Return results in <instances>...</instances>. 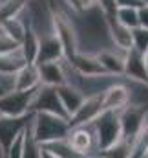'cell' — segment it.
I'll list each match as a JSON object with an SVG mask.
<instances>
[{
	"label": "cell",
	"mask_w": 148,
	"mask_h": 158,
	"mask_svg": "<svg viewBox=\"0 0 148 158\" xmlns=\"http://www.w3.org/2000/svg\"><path fill=\"white\" fill-rule=\"evenodd\" d=\"M145 66H146V72H148V50L145 52Z\"/></svg>",
	"instance_id": "obj_26"
},
{
	"label": "cell",
	"mask_w": 148,
	"mask_h": 158,
	"mask_svg": "<svg viewBox=\"0 0 148 158\" xmlns=\"http://www.w3.org/2000/svg\"><path fill=\"white\" fill-rule=\"evenodd\" d=\"M101 110H103L101 109V94H97V96H86V99L82 101V105L70 116V125H79V123L92 121Z\"/></svg>",
	"instance_id": "obj_11"
},
{
	"label": "cell",
	"mask_w": 148,
	"mask_h": 158,
	"mask_svg": "<svg viewBox=\"0 0 148 158\" xmlns=\"http://www.w3.org/2000/svg\"><path fill=\"white\" fill-rule=\"evenodd\" d=\"M115 20L121 22L123 26L134 30L139 26V19H137V9L135 7H126V6H119L115 11Z\"/></svg>",
	"instance_id": "obj_19"
},
{
	"label": "cell",
	"mask_w": 148,
	"mask_h": 158,
	"mask_svg": "<svg viewBox=\"0 0 148 158\" xmlns=\"http://www.w3.org/2000/svg\"><path fill=\"white\" fill-rule=\"evenodd\" d=\"M29 127H31V134L38 143L49 142V140H59V138H66L68 131H70V119L60 118L57 114H49V112H33L29 119Z\"/></svg>",
	"instance_id": "obj_1"
},
{
	"label": "cell",
	"mask_w": 148,
	"mask_h": 158,
	"mask_svg": "<svg viewBox=\"0 0 148 158\" xmlns=\"http://www.w3.org/2000/svg\"><path fill=\"white\" fill-rule=\"evenodd\" d=\"M37 48H38V35L29 28V26H26L24 37L20 40V50H22V55H24L26 63H35Z\"/></svg>",
	"instance_id": "obj_18"
},
{
	"label": "cell",
	"mask_w": 148,
	"mask_h": 158,
	"mask_svg": "<svg viewBox=\"0 0 148 158\" xmlns=\"http://www.w3.org/2000/svg\"><path fill=\"white\" fill-rule=\"evenodd\" d=\"M132 48H135L143 53L148 50V28L137 26L132 30Z\"/></svg>",
	"instance_id": "obj_20"
},
{
	"label": "cell",
	"mask_w": 148,
	"mask_h": 158,
	"mask_svg": "<svg viewBox=\"0 0 148 158\" xmlns=\"http://www.w3.org/2000/svg\"><path fill=\"white\" fill-rule=\"evenodd\" d=\"M130 103V88L126 77H119L117 81L110 83L101 92V109L103 110H119Z\"/></svg>",
	"instance_id": "obj_6"
},
{
	"label": "cell",
	"mask_w": 148,
	"mask_h": 158,
	"mask_svg": "<svg viewBox=\"0 0 148 158\" xmlns=\"http://www.w3.org/2000/svg\"><path fill=\"white\" fill-rule=\"evenodd\" d=\"M55 88H57V94H59V98L62 101V107L66 109L68 116H72L75 110L82 105V101L86 99V96L82 94V90H79L77 86L70 85V83H62V85H59Z\"/></svg>",
	"instance_id": "obj_12"
},
{
	"label": "cell",
	"mask_w": 148,
	"mask_h": 158,
	"mask_svg": "<svg viewBox=\"0 0 148 158\" xmlns=\"http://www.w3.org/2000/svg\"><path fill=\"white\" fill-rule=\"evenodd\" d=\"M97 6L101 7V11L104 13L106 20L115 19V11H117V0H95Z\"/></svg>",
	"instance_id": "obj_21"
},
{
	"label": "cell",
	"mask_w": 148,
	"mask_h": 158,
	"mask_svg": "<svg viewBox=\"0 0 148 158\" xmlns=\"http://www.w3.org/2000/svg\"><path fill=\"white\" fill-rule=\"evenodd\" d=\"M137 19H139V26L148 28V6L143 4L141 7H137Z\"/></svg>",
	"instance_id": "obj_22"
},
{
	"label": "cell",
	"mask_w": 148,
	"mask_h": 158,
	"mask_svg": "<svg viewBox=\"0 0 148 158\" xmlns=\"http://www.w3.org/2000/svg\"><path fill=\"white\" fill-rule=\"evenodd\" d=\"M29 110L31 112H49V114H57L60 118L70 119L66 109L62 107V101L57 94V88L51 86V85H38L37 92L31 99V105H29Z\"/></svg>",
	"instance_id": "obj_4"
},
{
	"label": "cell",
	"mask_w": 148,
	"mask_h": 158,
	"mask_svg": "<svg viewBox=\"0 0 148 158\" xmlns=\"http://www.w3.org/2000/svg\"><path fill=\"white\" fill-rule=\"evenodd\" d=\"M70 63L77 68V72H80L82 76H97V74H104L106 70L103 68V64L99 63L95 53H82V52H75V55L70 59Z\"/></svg>",
	"instance_id": "obj_13"
},
{
	"label": "cell",
	"mask_w": 148,
	"mask_h": 158,
	"mask_svg": "<svg viewBox=\"0 0 148 158\" xmlns=\"http://www.w3.org/2000/svg\"><path fill=\"white\" fill-rule=\"evenodd\" d=\"M108 31H110V39L113 46L121 48V50H128L132 48V30L123 26L121 22H117L115 19L108 20Z\"/></svg>",
	"instance_id": "obj_16"
},
{
	"label": "cell",
	"mask_w": 148,
	"mask_h": 158,
	"mask_svg": "<svg viewBox=\"0 0 148 158\" xmlns=\"http://www.w3.org/2000/svg\"><path fill=\"white\" fill-rule=\"evenodd\" d=\"M123 76L126 79L148 83V72H146V66H145V53L143 52H139L135 48H128L126 50Z\"/></svg>",
	"instance_id": "obj_9"
},
{
	"label": "cell",
	"mask_w": 148,
	"mask_h": 158,
	"mask_svg": "<svg viewBox=\"0 0 148 158\" xmlns=\"http://www.w3.org/2000/svg\"><path fill=\"white\" fill-rule=\"evenodd\" d=\"M35 92H37V86L28 88V90H17L15 88V90L0 94V114L22 116V114L31 112L29 105H31V99H33Z\"/></svg>",
	"instance_id": "obj_5"
},
{
	"label": "cell",
	"mask_w": 148,
	"mask_h": 158,
	"mask_svg": "<svg viewBox=\"0 0 148 158\" xmlns=\"http://www.w3.org/2000/svg\"><path fill=\"white\" fill-rule=\"evenodd\" d=\"M26 63L20 46L11 50V52H4L0 53V72H7V74H15L22 64Z\"/></svg>",
	"instance_id": "obj_17"
},
{
	"label": "cell",
	"mask_w": 148,
	"mask_h": 158,
	"mask_svg": "<svg viewBox=\"0 0 148 158\" xmlns=\"http://www.w3.org/2000/svg\"><path fill=\"white\" fill-rule=\"evenodd\" d=\"M64 59V57H62ZM60 59V61H62ZM60 61H48V63H40L38 66V76L42 85H51V86H59L62 83H66L64 77V70H62V63Z\"/></svg>",
	"instance_id": "obj_14"
},
{
	"label": "cell",
	"mask_w": 148,
	"mask_h": 158,
	"mask_svg": "<svg viewBox=\"0 0 148 158\" xmlns=\"http://www.w3.org/2000/svg\"><path fill=\"white\" fill-rule=\"evenodd\" d=\"M33 112L22 114V116H6L0 114V149L6 156L7 147L11 145V142L24 131V127L28 125V121L31 118Z\"/></svg>",
	"instance_id": "obj_7"
},
{
	"label": "cell",
	"mask_w": 148,
	"mask_h": 158,
	"mask_svg": "<svg viewBox=\"0 0 148 158\" xmlns=\"http://www.w3.org/2000/svg\"><path fill=\"white\" fill-rule=\"evenodd\" d=\"M92 125L95 129L97 136V156L123 140L121 132V121H119V110H101L92 119Z\"/></svg>",
	"instance_id": "obj_2"
},
{
	"label": "cell",
	"mask_w": 148,
	"mask_h": 158,
	"mask_svg": "<svg viewBox=\"0 0 148 158\" xmlns=\"http://www.w3.org/2000/svg\"><path fill=\"white\" fill-rule=\"evenodd\" d=\"M66 142L77 156H97V136L92 121L72 125L66 134Z\"/></svg>",
	"instance_id": "obj_3"
},
{
	"label": "cell",
	"mask_w": 148,
	"mask_h": 158,
	"mask_svg": "<svg viewBox=\"0 0 148 158\" xmlns=\"http://www.w3.org/2000/svg\"><path fill=\"white\" fill-rule=\"evenodd\" d=\"M0 156H4V153H2V149H0Z\"/></svg>",
	"instance_id": "obj_27"
},
{
	"label": "cell",
	"mask_w": 148,
	"mask_h": 158,
	"mask_svg": "<svg viewBox=\"0 0 148 158\" xmlns=\"http://www.w3.org/2000/svg\"><path fill=\"white\" fill-rule=\"evenodd\" d=\"M72 9H75V11H79V0H64Z\"/></svg>",
	"instance_id": "obj_24"
},
{
	"label": "cell",
	"mask_w": 148,
	"mask_h": 158,
	"mask_svg": "<svg viewBox=\"0 0 148 158\" xmlns=\"http://www.w3.org/2000/svg\"><path fill=\"white\" fill-rule=\"evenodd\" d=\"M62 57H64V48H62V42H60L59 35L55 31L38 37V48H37V55H35V64L48 63V61H60Z\"/></svg>",
	"instance_id": "obj_8"
},
{
	"label": "cell",
	"mask_w": 148,
	"mask_h": 158,
	"mask_svg": "<svg viewBox=\"0 0 148 158\" xmlns=\"http://www.w3.org/2000/svg\"><path fill=\"white\" fill-rule=\"evenodd\" d=\"M99 63L103 64V68L113 74V76H123V70H124V55H126V50H121L117 46H111L106 50H101L95 53Z\"/></svg>",
	"instance_id": "obj_10"
},
{
	"label": "cell",
	"mask_w": 148,
	"mask_h": 158,
	"mask_svg": "<svg viewBox=\"0 0 148 158\" xmlns=\"http://www.w3.org/2000/svg\"><path fill=\"white\" fill-rule=\"evenodd\" d=\"M38 85H40V76H38V66L35 63H24L15 72V88L17 90L35 88Z\"/></svg>",
	"instance_id": "obj_15"
},
{
	"label": "cell",
	"mask_w": 148,
	"mask_h": 158,
	"mask_svg": "<svg viewBox=\"0 0 148 158\" xmlns=\"http://www.w3.org/2000/svg\"><path fill=\"white\" fill-rule=\"evenodd\" d=\"M141 156H146L148 158V142L145 143V147H143V155H141Z\"/></svg>",
	"instance_id": "obj_25"
},
{
	"label": "cell",
	"mask_w": 148,
	"mask_h": 158,
	"mask_svg": "<svg viewBox=\"0 0 148 158\" xmlns=\"http://www.w3.org/2000/svg\"><path fill=\"white\" fill-rule=\"evenodd\" d=\"M143 4H145L143 0H117V7H119V6H126V7H135V9H137V7H141Z\"/></svg>",
	"instance_id": "obj_23"
}]
</instances>
